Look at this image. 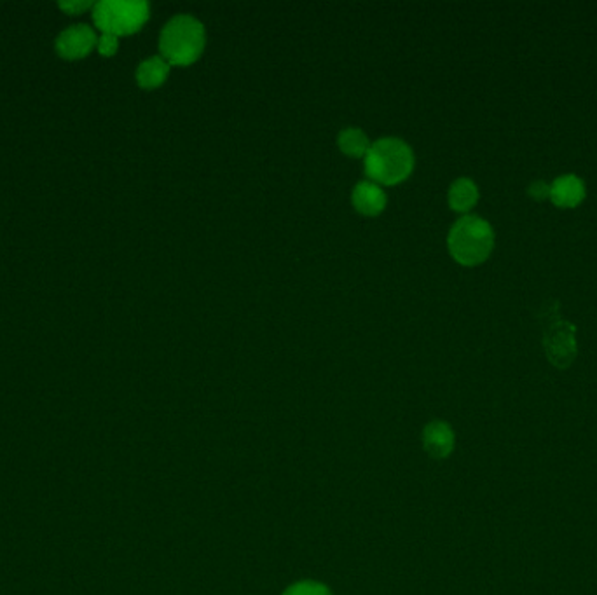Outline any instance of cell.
<instances>
[{
  "label": "cell",
  "instance_id": "obj_1",
  "mask_svg": "<svg viewBox=\"0 0 597 595\" xmlns=\"http://www.w3.org/2000/svg\"><path fill=\"white\" fill-rule=\"evenodd\" d=\"M366 173L374 184L393 186L406 180L414 168V152L411 147L393 137L379 138L371 144L366 157Z\"/></svg>",
  "mask_w": 597,
  "mask_h": 595
},
{
  "label": "cell",
  "instance_id": "obj_2",
  "mask_svg": "<svg viewBox=\"0 0 597 595\" xmlns=\"http://www.w3.org/2000/svg\"><path fill=\"white\" fill-rule=\"evenodd\" d=\"M206 44V34L203 23L190 16L179 14L172 18L161 32L159 49L161 56L170 65H190L194 63Z\"/></svg>",
  "mask_w": 597,
  "mask_h": 595
},
{
  "label": "cell",
  "instance_id": "obj_3",
  "mask_svg": "<svg viewBox=\"0 0 597 595\" xmlns=\"http://www.w3.org/2000/svg\"><path fill=\"white\" fill-rule=\"evenodd\" d=\"M448 247L454 261L461 265H479L494 248V230L484 219L467 215L449 230Z\"/></svg>",
  "mask_w": 597,
  "mask_h": 595
},
{
  "label": "cell",
  "instance_id": "obj_4",
  "mask_svg": "<svg viewBox=\"0 0 597 595\" xmlns=\"http://www.w3.org/2000/svg\"><path fill=\"white\" fill-rule=\"evenodd\" d=\"M149 13V4L144 0H102L95 4L93 20L104 34L119 38L140 30Z\"/></svg>",
  "mask_w": 597,
  "mask_h": 595
},
{
  "label": "cell",
  "instance_id": "obj_5",
  "mask_svg": "<svg viewBox=\"0 0 597 595\" xmlns=\"http://www.w3.org/2000/svg\"><path fill=\"white\" fill-rule=\"evenodd\" d=\"M575 332V325L559 318V309H552V313L545 318L543 349L554 367L568 369L575 362L578 351Z\"/></svg>",
  "mask_w": 597,
  "mask_h": 595
},
{
  "label": "cell",
  "instance_id": "obj_6",
  "mask_svg": "<svg viewBox=\"0 0 597 595\" xmlns=\"http://www.w3.org/2000/svg\"><path fill=\"white\" fill-rule=\"evenodd\" d=\"M98 44L97 34L88 25H74L63 30L56 38V51L65 60H77L88 56Z\"/></svg>",
  "mask_w": 597,
  "mask_h": 595
},
{
  "label": "cell",
  "instance_id": "obj_7",
  "mask_svg": "<svg viewBox=\"0 0 597 595\" xmlns=\"http://www.w3.org/2000/svg\"><path fill=\"white\" fill-rule=\"evenodd\" d=\"M551 199L559 208H575L585 199V186L576 175H562L551 186Z\"/></svg>",
  "mask_w": 597,
  "mask_h": 595
},
{
  "label": "cell",
  "instance_id": "obj_8",
  "mask_svg": "<svg viewBox=\"0 0 597 595\" xmlns=\"http://www.w3.org/2000/svg\"><path fill=\"white\" fill-rule=\"evenodd\" d=\"M353 205L364 215H379L386 208V194L381 187L369 180L360 182L353 189Z\"/></svg>",
  "mask_w": 597,
  "mask_h": 595
},
{
  "label": "cell",
  "instance_id": "obj_9",
  "mask_svg": "<svg viewBox=\"0 0 597 595\" xmlns=\"http://www.w3.org/2000/svg\"><path fill=\"white\" fill-rule=\"evenodd\" d=\"M423 444L433 457H448L454 448V432L448 423L433 421L423 432Z\"/></svg>",
  "mask_w": 597,
  "mask_h": 595
},
{
  "label": "cell",
  "instance_id": "obj_10",
  "mask_svg": "<svg viewBox=\"0 0 597 595\" xmlns=\"http://www.w3.org/2000/svg\"><path fill=\"white\" fill-rule=\"evenodd\" d=\"M449 206L454 212L467 214L470 212L479 201V189L470 179H458L449 187Z\"/></svg>",
  "mask_w": 597,
  "mask_h": 595
},
{
  "label": "cell",
  "instance_id": "obj_11",
  "mask_svg": "<svg viewBox=\"0 0 597 595\" xmlns=\"http://www.w3.org/2000/svg\"><path fill=\"white\" fill-rule=\"evenodd\" d=\"M170 63L163 56H152L142 62L137 69V80L142 88L154 89L159 88L170 75Z\"/></svg>",
  "mask_w": 597,
  "mask_h": 595
},
{
  "label": "cell",
  "instance_id": "obj_12",
  "mask_svg": "<svg viewBox=\"0 0 597 595\" xmlns=\"http://www.w3.org/2000/svg\"><path fill=\"white\" fill-rule=\"evenodd\" d=\"M337 146L349 157H366L367 150L371 149V142L367 135L358 128H346L337 137Z\"/></svg>",
  "mask_w": 597,
  "mask_h": 595
},
{
  "label": "cell",
  "instance_id": "obj_13",
  "mask_svg": "<svg viewBox=\"0 0 597 595\" xmlns=\"http://www.w3.org/2000/svg\"><path fill=\"white\" fill-rule=\"evenodd\" d=\"M283 595H332L331 591L316 582H300L289 587Z\"/></svg>",
  "mask_w": 597,
  "mask_h": 595
},
{
  "label": "cell",
  "instance_id": "obj_14",
  "mask_svg": "<svg viewBox=\"0 0 597 595\" xmlns=\"http://www.w3.org/2000/svg\"><path fill=\"white\" fill-rule=\"evenodd\" d=\"M527 194L534 201H545L551 197V186L543 180H534L531 186L527 187Z\"/></svg>",
  "mask_w": 597,
  "mask_h": 595
},
{
  "label": "cell",
  "instance_id": "obj_15",
  "mask_svg": "<svg viewBox=\"0 0 597 595\" xmlns=\"http://www.w3.org/2000/svg\"><path fill=\"white\" fill-rule=\"evenodd\" d=\"M117 47H119V38H115V36L104 34L102 38H98V51L104 56H114Z\"/></svg>",
  "mask_w": 597,
  "mask_h": 595
},
{
  "label": "cell",
  "instance_id": "obj_16",
  "mask_svg": "<svg viewBox=\"0 0 597 595\" xmlns=\"http://www.w3.org/2000/svg\"><path fill=\"white\" fill-rule=\"evenodd\" d=\"M93 4L89 0H69V2H60V7L63 11H67L69 14H77L80 11H86L88 7H91Z\"/></svg>",
  "mask_w": 597,
  "mask_h": 595
}]
</instances>
